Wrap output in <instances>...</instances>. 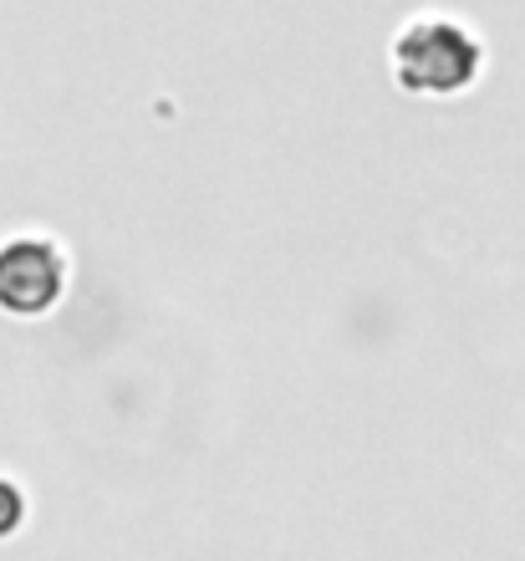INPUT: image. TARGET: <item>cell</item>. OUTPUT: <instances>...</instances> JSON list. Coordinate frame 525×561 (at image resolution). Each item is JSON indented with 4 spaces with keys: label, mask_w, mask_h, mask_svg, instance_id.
I'll list each match as a JSON object with an SVG mask.
<instances>
[{
    "label": "cell",
    "mask_w": 525,
    "mask_h": 561,
    "mask_svg": "<svg viewBox=\"0 0 525 561\" xmlns=\"http://www.w3.org/2000/svg\"><path fill=\"white\" fill-rule=\"evenodd\" d=\"M480 67L484 46L475 42V31L449 21V15H419L393 42V77L409 92L449 98V92H465L480 77Z\"/></svg>",
    "instance_id": "cell-1"
},
{
    "label": "cell",
    "mask_w": 525,
    "mask_h": 561,
    "mask_svg": "<svg viewBox=\"0 0 525 561\" xmlns=\"http://www.w3.org/2000/svg\"><path fill=\"white\" fill-rule=\"evenodd\" d=\"M67 291V261L52 240L21 236L0 245V311L11 317H42Z\"/></svg>",
    "instance_id": "cell-2"
},
{
    "label": "cell",
    "mask_w": 525,
    "mask_h": 561,
    "mask_svg": "<svg viewBox=\"0 0 525 561\" xmlns=\"http://www.w3.org/2000/svg\"><path fill=\"white\" fill-rule=\"evenodd\" d=\"M15 520H21V495H15V490L0 480V536L15 531Z\"/></svg>",
    "instance_id": "cell-3"
}]
</instances>
